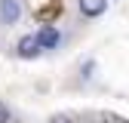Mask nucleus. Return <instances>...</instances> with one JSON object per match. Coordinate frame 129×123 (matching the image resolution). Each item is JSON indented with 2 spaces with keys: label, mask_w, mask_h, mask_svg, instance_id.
<instances>
[{
  "label": "nucleus",
  "mask_w": 129,
  "mask_h": 123,
  "mask_svg": "<svg viewBox=\"0 0 129 123\" xmlns=\"http://www.w3.org/2000/svg\"><path fill=\"white\" fill-rule=\"evenodd\" d=\"M40 40H37V34H25L19 43H15V52H19V58H37L40 55Z\"/></svg>",
  "instance_id": "1"
},
{
  "label": "nucleus",
  "mask_w": 129,
  "mask_h": 123,
  "mask_svg": "<svg viewBox=\"0 0 129 123\" xmlns=\"http://www.w3.org/2000/svg\"><path fill=\"white\" fill-rule=\"evenodd\" d=\"M105 9H108V0H80V12L86 19H99Z\"/></svg>",
  "instance_id": "4"
},
{
  "label": "nucleus",
  "mask_w": 129,
  "mask_h": 123,
  "mask_svg": "<svg viewBox=\"0 0 129 123\" xmlns=\"http://www.w3.org/2000/svg\"><path fill=\"white\" fill-rule=\"evenodd\" d=\"M37 40H40V46H43V49H55V46L61 43V34H58V28L43 25V28L37 31Z\"/></svg>",
  "instance_id": "3"
},
{
  "label": "nucleus",
  "mask_w": 129,
  "mask_h": 123,
  "mask_svg": "<svg viewBox=\"0 0 129 123\" xmlns=\"http://www.w3.org/2000/svg\"><path fill=\"white\" fill-rule=\"evenodd\" d=\"M12 120V111H9V105L6 102H0V123H9Z\"/></svg>",
  "instance_id": "5"
},
{
  "label": "nucleus",
  "mask_w": 129,
  "mask_h": 123,
  "mask_svg": "<svg viewBox=\"0 0 129 123\" xmlns=\"http://www.w3.org/2000/svg\"><path fill=\"white\" fill-rule=\"evenodd\" d=\"M19 15H22L19 0H0V22H3L6 28H12L15 22H19Z\"/></svg>",
  "instance_id": "2"
}]
</instances>
